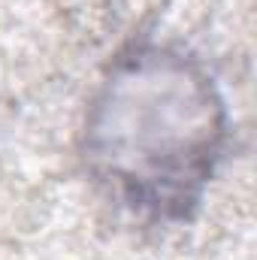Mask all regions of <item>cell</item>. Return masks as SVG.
I'll return each mask as SVG.
<instances>
[{
	"label": "cell",
	"mask_w": 257,
	"mask_h": 260,
	"mask_svg": "<svg viewBox=\"0 0 257 260\" xmlns=\"http://www.w3.org/2000/svg\"><path fill=\"white\" fill-rule=\"evenodd\" d=\"M170 85L157 91L151 85V112L133 115V127L109 133L103 154L118 182L133 191V200L151 206H176L191 197V188L203 182L212 154L218 148V103L212 91L194 79L185 67L170 70Z\"/></svg>",
	"instance_id": "1"
}]
</instances>
